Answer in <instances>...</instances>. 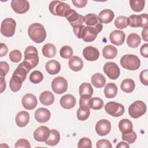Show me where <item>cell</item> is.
Wrapping results in <instances>:
<instances>
[{"label":"cell","mask_w":148,"mask_h":148,"mask_svg":"<svg viewBox=\"0 0 148 148\" xmlns=\"http://www.w3.org/2000/svg\"><path fill=\"white\" fill-rule=\"evenodd\" d=\"M110 123L106 119L99 120L95 125V131L99 136L106 135L110 132Z\"/></svg>","instance_id":"obj_15"},{"label":"cell","mask_w":148,"mask_h":148,"mask_svg":"<svg viewBox=\"0 0 148 148\" xmlns=\"http://www.w3.org/2000/svg\"><path fill=\"white\" fill-rule=\"evenodd\" d=\"M104 73L112 80L117 79L120 74V70L117 65L113 62H106L103 68Z\"/></svg>","instance_id":"obj_11"},{"label":"cell","mask_w":148,"mask_h":148,"mask_svg":"<svg viewBox=\"0 0 148 148\" xmlns=\"http://www.w3.org/2000/svg\"><path fill=\"white\" fill-rule=\"evenodd\" d=\"M90 98L80 97V100H79V105H80V106L90 108V107H89V101H90Z\"/></svg>","instance_id":"obj_52"},{"label":"cell","mask_w":148,"mask_h":148,"mask_svg":"<svg viewBox=\"0 0 148 148\" xmlns=\"http://www.w3.org/2000/svg\"><path fill=\"white\" fill-rule=\"evenodd\" d=\"M51 88L53 91L56 94H61L67 90L68 82L62 76L56 77L51 82Z\"/></svg>","instance_id":"obj_10"},{"label":"cell","mask_w":148,"mask_h":148,"mask_svg":"<svg viewBox=\"0 0 148 148\" xmlns=\"http://www.w3.org/2000/svg\"><path fill=\"white\" fill-rule=\"evenodd\" d=\"M68 65L71 70L77 72L83 68V61L80 57L77 56H72L69 58Z\"/></svg>","instance_id":"obj_23"},{"label":"cell","mask_w":148,"mask_h":148,"mask_svg":"<svg viewBox=\"0 0 148 148\" xmlns=\"http://www.w3.org/2000/svg\"><path fill=\"white\" fill-rule=\"evenodd\" d=\"M90 113V108L80 106L77 111V118L80 121L86 120L89 117Z\"/></svg>","instance_id":"obj_41"},{"label":"cell","mask_w":148,"mask_h":148,"mask_svg":"<svg viewBox=\"0 0 148 148\" xmlns=\"http://www.w3.org/2000/svg\"><path fill=\"white\" fill-rule=\"evenodd\" d=\"M50 133L49 128L46 126H40L34 132V138L38 142H45Z\"/></svg>","instance_id":"obj_17"},{"label":"cell","mask_w":148,"mask_h":148,"mask_svg":"<svg viewBox=\"0 0 148 148\" xmlns=\"http://www.w3.org/2000/svg\"><path fill=\"white\" fill-rule=\"evenodd\" d=\"M60 139V134L56 130H51L49 138L45 140V143L49 146H55L57 145Z\"/></svg>","instance_id":"obj_30"},{"label":"cell","mask_w":148,"mask_h":148,"mask_svg":"<svg viewBox=\"0 0 148 148\" xmlns=\"http://www.w3.org/2000/svg\"><path fill=\"white\" fill-rule=\"evenodd\" d=\"M140 52L141 55L143 57L145 58L148 57V44L147 43H145L141 46L140 49Z\"/></svg>","instance_id":"obj_53"},{"label":"cell","mask_w":148,"mask_h":148,"mask_svg":"<svg viewBox=\"0 0 148 148\" xmlns=\"http://www.w3.org/2000/svg\"><path fill=\"white\" fill-rule=\"evenodd\" d=\"M72 2L77 8H82L86 6L87 3V0H72Z\"/></svg>","instance_id":"obj_51"},{"label":"cell","mask_w":148,"mask_h":148,"mask_svg":"<svg viewBox=\"0 0 148 148\" xmlns=\"http://www.w3.org/2000/svg\"><path fill=\"white\" fill-rule=\"evenodd\" d=\"M23 62L29 71L37 66L39 62V57L36 47L33 46H29L25 49L24 59Z\"/></svg>","instance_id":"obj_3"},{"label":"cell","mask_w":148,"mask_h":148,"mask_svg":"<svg viewBox=\"0 0 148 148\" xmlns=\"http://www.w3.org/2000/svg\"><path fill=\"white\" fill-rule=\"evenodd\" d=\"M140 42V37L139 36V35L135 33L130 34L127 38V45L131 48H136L138 47Z\"/></svg>","instance_id":"obj_34"},{"label":"cell","mask_w":148,"mask_h":148,"mask_svg":"<svg viewBox=\"0 0 148 148\" xmlns=\"http://www.w3.org/2000/svg\"><path fill=\"white\" fill-rule=\"evenodd\" d=\"M8 52V49L6 44L1 43V49H0V57H2L6 55Z\"/></svg>","instance_id":"obj_54"},{"label":"cell","mask_w":148,"mask_h":148,"mask_svg":"<svg viewBox=\"0 0 148 148\" xmlns=\"http://www.w3.org/2000/svg\"><path fill=\"white\" fill-rule=\"evenodd\" d=\"M105 110L107 113L113 117H119L123 114L124 107L119 103L112 101L105 105Z\"/></svg>","instance_id":"obj_9"},{"label":"cell","mask_w":148,"mask_h":148,"mask_svg":"<svg viewBox=\"0 0 148 148\" xmlns=\"http://www.w3.org/2000/svg\"><path fill=\"white\" fill-rule=\"evenodd\" d=\"M129 2L132 10L136 12L142 11L145 7V1L144 0H130Z\"/></svg>","instance_id":"obj_40"},{"label":"cell","mask_w":148,"mask_h":148,"mask_svg":"<svg viewBox=\"0 0 148 148\" xmlns=\"http://www.w3.org/2000/svg\"><path fill=\"white\" fill-rule=\"evenodd\" d=\"M43 79V75L41 72L39 71H33L29 76V80L31 82L34 84H38L41 82Z\"/></svg>","instance_id":"obj_43"},{"label":"cell","mask_w":148,"mask_h":148,"mask_svg":"<svg viewBox=\"0 0 148 148\" xmlns=\"http://www.w3.org/2000/svg\"><path fill=\"white\" fill-rule=\"evenodd\" d=\"M16 124L20 127H23L27 125L29 120V114L26 111L18 112L16 116Z\"/></svg>","instance_id":"obj_24"},{"label":"cell","mask_w":148,"mask_h":148,"mask_svg":"<svg viewBox=\"0 0 148 148\" xmlns=\"http://www.w3.org/2000/svg\"><path fill=\"white\" fill-rule=\"evenodd\" d=\"M49 11L54 16L65 17L68 12L71 10L69 5L59 1H51L49 6Z\"/></svg>","instance_id":"obj_5"},{"label":"cell","mask_w":148,"mask_h":148,"mask_svg":"<svg viewBox=\"0 0 148 148\" xmlns=\"http://www.w3.org/2000/svg\"><path fill=\"white\" fill-rule=\"evenodd\" d=\"M29 71H30L25 66V65L22 62L18 65L17 68L15 69L13 73V75L20 78L24 82L27 77V73Z\"/></svg>","instance_id":"obj_29"},{"label":"cell","mask_w":148,"mask_h":148,"mask_svg":"<svg viewBox=\"0 0 148 148\" xmlns=\"http://www.w3.org/2000/svg\"><path fill=\"white\" fill-rule=\"evenodd\" d=\"M146 112V105L142 101H136L128 108L130 116L134 119H138L143 116Z\"/></svg>","instance_id":"obj_6"},{"label":"cell","mask_w":148,"mask_h":148,"mask_svg":"<svg viewBox=\"0 0 148 148\" xmlns=\"http://www.w3.org/2000/svg\"><path fill=\"white\" fill-rule=\"evenodd\" d=\"M103 101L99 98H91L89 101L90 108L94 110H99L103 106Z\"/></svg>","instance_id":"obj_39"},{"label":"cell","mask_w":148,"mask_h":148,"mask_svg":"<svg viewBox=\"0 0 148 148\" xmlns=\"http://www.w3.org/2000/svg\"><path fill=\"white\" fill-rule=\"evenodd\" d=\"M125 37V35L124 32L120 30H114L110 34L109 39L112 43L116 46H120L124 43Z\"/></svg>","instance_id":"obj_19"},{"label":"cell","mask_w":148,"mask_h":148,"mask_svg":"<svg viewBox=\"0 0 148 148\" xmlns=\"http://www.w3.org/2000/svg\"><path fill=\"white\" fill-rule=\"evenodd\" d=\"M120 65L123 68L130 71L138 69L140 65L139 58L134 54H125L120 59Z\"/></svg>","instance_id":"obj_4"},{"label":"cell","mask_w":148,"mask_h":148,"mask_svg":"<svg viewBox=\"0 0 148 148\" xmlns=\"http://www.w3.org/2000/svg\"><path fill=\"white\" fill-rule=\"evenodd\" d=\"M9 69V66L6 62H0V75L1 77H4L8 72Z\"/></svg>","instance_id":"obj_47"},{"label":"cell","mask_w":148,"mask_h":148,"mask_svg":"<svg viewBox=\"0 0 148 148\" xmlns=\"http://www.w3.org/2000/svg\"><path fill=\"white\" fill-rule=\"evenodd\" d=\"M83 55L86 60L88 61H94L97 60L99 56L98 50L92 46H87L83 51Z\"/></svg>","instance_id":"obj_18"},{"label":"cell","mask_w":148,"mask_h":148,"mask_svg":"<svg viewBox=\"0 0 148 148\" xmlns=\"http://www.w3.org/2000/svg\"><path fill=\"white\" fill-rule=\"evenodd\" d=\"M117 93V86L113 83H108L104 88V94L108 98H113Z\"/></svg>","instance_id":"obj_32"},{"label":"cell","mask_w":148,"mask_h":148,"mask_svg":"<svg viewBox=\"0 0 148 148\" xmlns=\"http://www.w3.org/2000/svg\"><path fill=\"white\" fill-rule=\"evenodd\" d=\"M147 29H148V27H145L142 31V39L147 42L148 40L147 38H148V36H147Z\"/></svg>","instance_id":"obj_55"},{"label":"cell","mask_w":148,"mask_h":148,"mask_svg":"<svg viewBox=\"0 0 148 148\" xmlns=\"http://www.w3.org/2000/svg\"><path fill=\"white\" fill-rule=\"evenodd\" d=\"M129 25L128 18L124 16H118L114 20V25L118 29H124Z\"/></svg>","instance_id":"obj_38"},{"label":"cell","mask_w":148,"mask_h":148,"mask_svg":"<svg viewBox=\"0 0 148 148\" xmlns=\"http://www.w3.org/2000/svg\"><path fill=\"white\" fill-rule=\"evenodd\" d=\"M22 105L23 107L27 110H32L36 108L38 101L36 97L32 94H26L21 100Z\"/></svg>","instance_id":"obj_16"},{"label":"cell","mask_w":148,"mask_h":148,"mask_svg":"<svg viewBox=\"0 0 148 148\" xmlns=\"http://www.w3.org/2000/svg\"><path fill=\"white\" fill-rule=\"evenodd\" d=\"M45 68L47 73L54 75L57 74L61 69L60 64L55 60H51L47 61L45 65Z\"/></svg>","instance_id":"obj_22"},{"label":"cell","mask_w":148,"mask_h":148,"mask_svg":"<svg viewBox=\"0 0 148 148\" xmlns=\"http://www.w3.org/2000/svg\"><path fill=\"white\" fill-rule=\"evenodd\" d=\"M39 100L43 105L49 106L53 103L54 101V96L51 92L49 91H45L40 94Z\"/></svg>","instance_id":"obj_27"},{"label":"cell","mask_w":148,"mask_h":148,"mask_svg":"<svg viewBox=\"0 0 148 148\" xmlns=\"http://www.w3.org/2000/svg\"><path fill=\"white\" fill-rule=\"evenodd\" d=\"M93 94V89L91 85L88 83H83L79 87V95L81 97L91 98Z\"/></svg>","instance_id":"obj_26"},{"label":"cell","mask_w":148,"mask_h":148,"mask_svg":"<svg viewBox=\"0 0 148 148\" xmlns=\"http://www.w3.org/2000/svg\"><path fill=\"white\" fill-rule=\"evenodd\" d=\"M92 84L96 88H100L103 87L106 83L105 77L100 73L94 74L91 79Z\"/></svg>","instance_id":"obj_28"},{"label":"cell","mask_w":148,"mask_h":148,"mask_svg":"<svg viewBox=\"0 0 148 148\" xmlns=\"http://www.w3.org/2000/svg\"><path fill=\"white\" fill-rule=\"evenodd\" d=\"M16 23L15 20L12 18H5L1 26V32L5 37H12L14 35Z\"/></svg>","instance_id":"obj_7"},{"label":"cell","mask_w":148,"mask_h":148,"mask_svg":"<svg viewBox=\"0 0 148 148\" xmlns=\"http://www.w3.org/2000/svg\"><path fill=\"white\" fill-rule=\"evenodd\" d=\"M11 7L16 13L23 14L28 10L29 4L25 0H13L11 2Z\"/></svg>","instance_id":"obj_14"},{"label":"cell","mask_w":148,"mask_h":148,"mask_svg":"<svg viewBox=\"0 0 148 148\" xmlns=\"http://www.w3.org/2000/svg\"><path fill=\"white\" fill-rule=\"evenodd\" d=\"M92 143L91 140L86 137L82 138L79 141L78 147H91Z\"/></svg>","instance_id":"obj_46"},{"label":"cell","mask_w":148,"mask_h":148,"mask_svg":"<svg viewBox=\"0 0 148 148\" xmlns=\"http://www.w3.org/2000/svg\"><path fill=\"white\" fill-rule=\"evenodd\" d=\"M65 17L69 22L72 27L83 25V22H84V17L78 14L75 10L72 9L68 12Z\"/></svg>","instance_id":"obj_13"},{"label":"cell","mask_w":148,"mask_h":148,"mask_svg":"<svg viewBox=\"0 0 148 148\" xmlns=\"http://www.w3.org/2000/svg\"><path fill=\"white\" fill-rule=\"evenodd\" d=\"M102 54L103 57L106 59H113L116 57L117 54V50L116 47L108 45L103 47Z\"/></svg>","instance_id":"obj_31"},{"label":"cell","mask_w":148,"mask_h":148,"mask_svg":"<svg viewBox=\"0 0 148 148\" xmlns=\"http://www.w3.org/2000/svg\"><path fill=\"white\" fill-rule=\"evenodd\" d=\"M50 112L44 108L38 109L35 112V119L39 123H43L49 120L50 118Z\"/></svg>","instance_id":"obj_20"},{"label":"cell","mask_w":148,"mask_h":148,"mask_svg":"<svg viewBox=\"0 0 148 148\" xmlns=\"http://www.w3.org/2000/svg\"><path fill=\"white\" fill-rule=\"evenodd\" d=\"M116 147L117 148H120V147H123V148H128L129 147V145L126 143L125 142H120L118 143V145L116 146Z\"/></svg>","instance_id":"obj_57"},{"label":"cell","mask_w":148,"mask_h":148,"mask_svg":"<svg viewBox=\"0 0 148 148\" xmlns=\"http://www.w3.org/2000/svg\"><path fill=\"white\" fill-rule=\"evenodd\" d=\"M73 31L79 39H82L86 42L94 41L98 34L95 28L88 26L86 27L84 25L73 27Z\"/></svg>","instance_id":"obj_1"},{"label":"cell","mask_w":148,"mask_h":148,"mask_svg":"<svg viewBox=\"0 0 148 148\" xmlns=\"http://www.w3.org/2000/svg\"><path fill=\"white\" fill-rule=\"evenodd\" d=\"M22 58V54L18 50H13L9 53L10 60L13 62H18Z\"/></svg>","instance_id":"obj_45"},{"label":"cell","mask_w":148,"mask_h":148,"mask_svg":"<svg viewBox=\"0 0 148 148\" xmlns=\"http://www.w3.org/2000/svg\"><path fill=\"white\" fill-rule=\"evenodd\" d=\"M42 53L44 56L47 58L53 57L56 54V48L51 43H46L42 48Z\"/></svg>","instance_id":"obj_35"},{"label":"cell","mask_w":148,"mask_h":148,"mask_svg":"<svg viewBox=\"0 0 148 148\" xmlns=\"http://www.w3.org/2000/svg\"><path fill=\"white\" fill-rule=\"evenodd\" d=\"M119 128L121 133H123L132 131L133 125L130 120L127 119H123L120 121L119 123Z\"/></svg>","instance_id":"obj_37"},{"label":"cell","mask_w":148,"mask_h":148,"mask_svg":"<svg viewBox=\"0 0 148 148\" xmlns=\"http://www.w3.org/2000/svg\"><path fill=\"white\" fill-rule=\"evenodd\" d=\"M129 25L131 27L145 28L148 27V16L146 13L140 15H131L128 17Z\"/></svg>","instance_id":"obj_8"},{"label":"cell","mask_w":148,"mask_h":148,"mask_svg":"<svg viewBox=\"0 0 148 148\" xmlns=\"http://www.w3.org/2000/svg\"><path fill=\"white\" fill-rule=\"evenodd\" d=\"M84 22L88 27L95 28L99 33L103 28L102 23L98 17L93 13H89L84 16Z\"/></svg>","instance_id":"obj_12"},{"label":"cell","mask_w":148,"mask_h":148,"mask_svg":"<svg viewBox=\"0 0 148 148\" xmlns=\"http://www.w3.org/2000/svg\"><path fill=\"white\" fill-rule=\"evenodd\" d=\"M60 56L65 59L69 58L73 55V50L71 47L65 45L61 47L60 50Z\"/></svg>","instance_id":"obj_44"},{"label":"cell","mask_w":148,"mask_h":148,"mask_svg":"<svg viewBox=\"0 0 148 148\" xmlns=\"http://www.w3.org/2000/svg\"><path fill=\"white\" fill-rule=\"evenodd\" d=\"M96 147L97 148H112V145L111 143L106 139H101L99 140L96 144Z\"/></svg>","instance_id":"obj_48"},{"label":"cell","mask_w":148,"mask_h":148,"mask_svg":"<svg viewBox=\"0 0 148 148\" xmlns=\"http://www.w3.org/2000/svg\"><path fill=\"white\" fill-rule=\"evenodd\" d=\"M28 34L30 39L37 43L43 42L46 37L45 27L40 23L31 24L28 29Z\"/></svg>","instance_id":"obj_2"},{"label":"cell","mask_w":148,"mask_h":148,"mask_svg":"<svg viewBox=\"0 0 148 148\" xmlns=\"http://www.w3.org/2000/svg\"><path fill=\"white\" fill-rule=\"evenodd\" d=\"M135 87V82L131 79H125L123 80L120 85L121 90L126 93L132 92L134 90Z\"/></svg>","instance_id":"obj_33"},{"label":"cell","mask_w":148,"mask_h":148,"mask_svg":"<svg viewBox=\"0 0 148 148\" xmlns=\"http://www.w3.org/2000/svg\"><path fill=\"white\" fill-rule=\"evenodd\" d=\"M23 82V81L19 77L12 75L9 82V87L10 90L13 92L18 91L21 87Z\"/></svg>","instance_id":"obj_36"},{"label":"cell","mask_w":148,"mask_h":148,"mask_svg":"<svg viewBox=\"0 0 148 148\" xmlns=\"http://www.w3.org/2000/svg\"><path fill=\"white\" fill-rule=\"evenodd\" d=\"M1 93L3 92V91L5 90L6 88V82L3 77H1Z\"/></svg>","instance_id":"obj_56"},{"label":"cell","mask_w":148,"mask_h":148,"mask_svg":"<svg viewBox=\"0 0 148 148\" xmlns=\"http://www.w3.org/2000/svg\"><path fill=\"white\" fill-rule=\"evenodd\" d=\"M139 79L141 83L145 85H148V70L145 69L142 71L139 75Z\"/></svg>","instance_id":"obj_50"},{"label":"cell","mask_w":148,"mask_h":148,"mask_svg":"<svg viewBox=\"0 0 148 148\" xmlns=\"http://www.w3.org/2000/svg\"><path fill=\"white\" fill-rule=\"evenodd\" d=\"M60 103L63 108L70 109L75 106L76 99L71 94H66L61 98Z\"/></svg>","instance_id":"obj_21"},{"label":"cell","mask_w":148,"mask_h":148,"mask_svg":"<svg viewBox=\"0 0 148 148\" xmlns=\"http://www.w3.org/2000/svg\"><path fill=\"white\" fill-rule=\"evenodd\" d=\"M114 16V14L112 10L110 9H103L99 12L98 17L102 23L108 24L113 20Z\"/></svg>","instance_id":"obj_25"},{"label":"cell","mask_w":148,"mask_h":148,"mask_svg":"<svg viewBox=\"0 0 148 148\" xmlns=\"http://www.w3.org/2000/svg\"><path fill=\"white\" fill-rule=\"evenodd\" d=\"M15 147L16 148H18V147L30 148L31 145L29 144V142L27 140L25 139H20L16 142L15 144Z\"/></svg>","instance_id":"obj_49"},{"label":"cell","mask_w":148,"mask_h":148,"mask_svg":"<svg viewBox=\"0 0 148 148\" xmlns=\"http://www.w3.org/2000/svg\"><path fill=\"white\" fill-rule=\"evenodd\" d=\"M136 134L133 130L122 133V139L124 141H127L128 143L131 144L134 143L136 139Z\"/></svg>","instance_id":"obj_42"}]
</instances>
